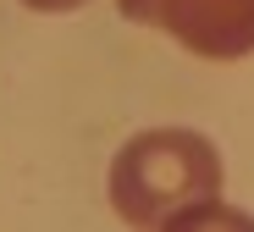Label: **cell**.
I'll return each instance as SVG.
<instances>
[{"mask_svg":"<svg viewBox=\"0 0 254 232\" xmlns=\"http://www.w3.org/2000/svg\"><path fill=\"white\" fill-rule=\"evenodd\" d=\"M111 205L127 227H254L249 216L221 205V150L193 127H149L133 133L111 160Z\"/></svg>","mask_w":254,"mask_h":232,"instance_id":"obj_1","label":"cell"},{"mask_svg":"<svg viewBox=\"0 0 254 232\" xmlns=\"http://www.w3.org/2000/svg\"><path fill=\"white\" fill-rule=\"evenodd\" d=\"M127 22L155 28L199 61L254 56V0H116Z\"/></svg>","mask_w":254,"mask_h":232,"instance_id":"obj_2","label":"cell"},{"mask_svg":"<svg viewBox=\"0 0 254 232\" xmlns=\"http://www.w3.org/2000/svg\"><path fill=\"white\" fill-rule=\"evenodd\" d=\"M28 11H77V6H89V0H22Z\"/></svg>","mask_w":254,"mask_h":232,"instance_id":"obj_3","label":"cell"}]
</instances>
